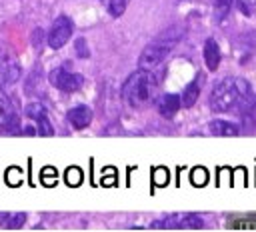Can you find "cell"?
Segmentation results:
<instances>
[{"mask_svg":"<svg viewBox=\"0 0 256 232\" xmlns=\"http://www.w3.org/2000/svg\"><path fill=\"white\" fill-rule=\"evenodd\" d=\"M190 178H192V184L194 186H204L208 182V172L204 168H194Z\"/></svg>","mask_w":256,"mask_h":232,"instance_id":"obj_19","label":"cell"},{"mask_svg":"<svg viewBox=\"0 0 256 232\" xmlns=\"http://www.w3.org/2000/svg\"><path fill=\"white\" fill-rule=\"evenodd\" d=\"M64 178H66V182H68L70 186H78V184L82 182V172H80V168L72 166V168H68V170H66Z\"/></svg>","mask_w":256,"mask_h":232,"instance_id":"obj_16","label":"cell"},{"mask_svg":"<svg viewBox=\"0 0 256 232\" xmlns=\"http://www.w3.org/2000/svg\"><path fill=\"white\" fill-rule=\"evenodd\" d=\"M250 84L238 76H226L218 80L210 92V110L212 112H242L250 106Z\"/></svg>","mask_w":256,"mask_h":232,"instance_id":"obj_1","label":"cell"},{"mask_svg":"<svg viewBox=\"0 0 256 232\" xmlns=\"http://www.w3.org/2000/svg\"><path fill=\"white\" fill-rule=\"evenodd\" d=\"M68 122L72 124V128L82 130L92 122V110L88 106H82V104L74 106V108L68 110Z\"/></svg>","mask_w":256,"mask_h":232,"instance_id":"obj_9","label":"cell"},{"mask_svg":"<svg viewBox=\"0 0 256 232\" xmlns=\"http://www.w3.org/2000/svg\"><path fill=\"white\" fill-rule=\"evenodd\" d=\"M72 30H74L72 20H70L68 16H58V18L54 20L50 32H48V44H50L52 48H62V46L70 40Z\"/></svg>","mask_w":256,"mask_h":232,"instance_id":"obj_4","label":"cell"},{"mask_svg":"<svg viewBox=\"0 0 256 232\" xmlns=\"http://www.w3.org/2000/svg\"><path fill=\"white\" fill-rule=\"evenodd\" d=\"M180 106H182V100H180L176 94H164V96L158 100V112H160L162 116H166V118H172V116L178 112Z\"/></svg>","mask_w":256,"mask_h":232,"instance_id":"obj_10","label":"cell"},{"mask_svg":"<svg viewBox=\"0 0 256 232\" xmlns=\"http://www.w3.org/2000/svg\"><path fill=\"white\" fill-rule=\"evenodd\" d=\"M26 114H28L32 120H36L38 116L46 114V110H44V106H42V104H38V102H32V104H28V106H26Z\"/></svg>","mask_w":256,"mask_h":232,"instance_id":"obj_21","label":"cell"},{"mask_svg":"<svg viewBox=\"0 0 256 232\" xmlns=\"http://www.w3.org/2000/svg\"><path fill=\"white\" fill-rule=\"evenodd\" d=\"M152 182L156 184V186H166V182H168V170L166 168H154V172H152Z\"/></svg>","mask_w":256,"mask_h":232,"instance_id":"obj_18","label":"cell"},{"mask_svg":"<svg viewBox=\"0 0 256 232\" xmlns=\"http://www.w3.org/2000/svg\"><path fill=\"white\" fill-rule=\"evenodd\" d=\"M36 124H38V134L40 136H52L54 134V128H52V124H50V120H48L46 114L38 116L36 118Z\"/></svg>","mask_w":256,"mask_h":232,"instance_id":"obj_15","label":"cell"},{"mask_svg":"<svg viewBox=\"0 0 256 232\" xmlns=\"http://www.w3.org/2000/svg\"><path fill=\"white\" fill-rule=\"evenodd\" d=\"M170 50H172L170 46H166V44L154 40V42H150V44L142 50V54H140V58H138V66L152 70V68H156L158 64L164 62V58L170 54Z\"/></svg>","mask_w":256,"mask_h":232,"instance_id":"obj_3","label":"cell"},{"mask_svg":"<svg viewBox=\"0 0 256 232\" xmlns=\"http://www.w3.org/2000/svg\"><path fill=\"white\" fill-rule=\"evenodd\" d=\"M154 226H162V228H202V220L194 214H174L164 222H154Z\"/></svg>","mask_w":256,"mask_h":232,"instance_id":"obj_7","label":"cell"},{"mask_svg":"<svg viewBox=\"0 0 256 232\" xmlns=\"http://www.w3.org/2000/svg\"><path fill=\"white\" fill-rule=\"evenodd\" d=\"M126 10V0H110L108 2V12L112 16H120Z\"/></svg>","mask_w":256,"mask_h":232,"instance_id":"obj_20","label":"cell"},{"mask_svg":"<svg viewBox=\"0 0 256 232\" xmlns=\"http://www.w3.org/2000/svg\"><path fill=\"white\" fill-rule=\"evenodd\" d=\"M6 180H8L10 186H18V184L22 182V172H20L18 168H10L8 174H6Z\"/></svg>","mask_w":256,"mask_h":232,"instance_id":"obj_22","label":"cell"},{"mask_svg":"<svg viewBox=\"0 0 256 232\" xmlns=\"http://www.w3.org/2000/svg\"><path fill=\"white\" fill-rule=\"evenodd\" d=\"M198 94H200V80L196 78L194 82H190L186 88H184V94H182V106H186V108H190L196 100H198Z\"/></svg>","mask_w":256,"mask_h":232,"instance_id":"obj_13","label":"cell"},{"mask_svg":"<svg viewBox=\"0 0 256 232\" xmlns=\"http://www.w3.org/2000/svg\"><path fill=\"white\" fill-rule=\"evenodd\" d=\"M50 82H52L56 88H60L62 92H76V90L82 86L84 78H82L80 74H76V72H68V70H64V68H56V70H52V74H50Z\"/></svg>","mask_w":256,"mask_h":232,"instance_id":"obj_5","label":"cell"},{"mask_svg":"<svg viewBox=\"0 0 256 232\" xmlns=\"http://www.w3.org/2000/svg\"><path fill=\"white\" fill-rule=\"evenodd\" d=\"M230 226H236V228H254L256 226V220H250V222H246V220H238V222H232Z\"/></svg>","mask_w":256,"mask_h":232,"instance_id":"obj_25","label":"cell"},{"mask_svg":"<svg viewBox=\"0 0 256 232\" xmlns=\"http://www.w3.org/2000/svg\"><path fill=\"white\" fill-rule=\"evenodd\" d=\"M230 6H232V0H214V8H216V18L222 20L228 12H230Z\"/></svg>","mask_w":256,"mask_h":232,"instance_id":"obj_17","label":"cell"},{"mask_svg":"<svg viewBox=\"0 0 256 232\" xmlns=\"http://www.w3.org/2000/svg\"><path fill=\"white\" fill-rule=\"evenodd\" d=\"M208 130L212 136H238V126H234L232 122L226 120H212L208 124Z\"/></svg>","mask_w":256,"mask_h":232,"instance_id":"obj_12","label":"cell"},{"mask_svg":"<svg viewBox=\"0 0 256 232\" xmlns=\"http://www.w3.org/2000/svg\"><path fill=\"white\" fill-rule=\"evenodd\" d=\"M16 126H18V116L14 112V106H12L10 98L6 96V92L0 86V128L14 130Z\"/></svg>","mask_w":256,"mask_h":232,"instance_id":"obj_6","label":"cell"},{"mask_svg":"<svg viewBox=\"0 0 256 232\" xmlns=\"http://www.w3.org/2000/svg\"><path fill=\"white\" fill-rule=\"evenodd\" d=\"M156 82H158V78H156V74L152 70L138 68L124 82L122 96H124V100L132 108H140V106H144V104L150 102V98L154 94V88H156Z\"/></svg>","mask_w":256,"mask_h":232,"instance_id":"obj_2","label":"cell"},{"mask_svg":"<svg viewBox=\"0 0 256 232\" xmlns=\"http://www.w3.org/2000/svg\"><path fill=\"white\" fill-rule=\"evenodd\" d=\"M76 52H78L82 58H88V48H86L84 38H78V40H76Z\"/></svg>","mask_w":256,"mask_h":232,"instance_id":"obj_24","label":"cell"},{"mask_svg":"<svg viewBox=\"0 0 256 232\" xmlns=\"http://www.w3.org/2000/svg\"><path fill=\"white\" fill-rule=\"evenodd\" d=\"M0 72H2V80L4 84H14L20 74H22V68H20V62L16 60V56L12 54H6L0 62Z\"/></svg>","mask_w":256,"mask_h":232,"instance_id":"obj_8","label":"cell"},{"mask_svg":"<svg viewBox=\"0 0 256 232\" xmlns=\"http://www.w3.org/2000/svg\"><path fill=\"white\" fill-rule=\"evenodd\" d=\"M26 220V214L22 212H16V214H6V218L2 220V226L4 228H20Z\"/></svg>","mask_w":256,"mask_h":232,"instance_id":"obj_14","label":"cell"},{"mask_svg":"<svg viewBox=\"0 0 256 232\" xmlns=\"http://www.w3.org/2000/svg\"><path fill=\"white\" fill-rule=\"evenodd\" d=\"M42 182L46 184V186H52L54 182H56V172H54V168H44L42 170Z\"/></svg>","mask_w":256,"mask_h":232,"instance_id":"obj_23","label":"cell"},{"mask_svg":"<svg viewBox=\"0 0 256 232\" xmlns=\"http://www.w3.org/2000/svg\"><path fill=\"white\" fill-rule=\"evenodd\" d=\"M204 62H206L208 70H216L220 64V48L214 38H208L204 42Z\"/></svg>","mask_w":256,"mask_h":232,"instance_id":"obj_11","label":"cell"}]
</instances>
